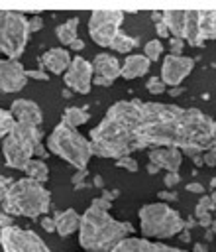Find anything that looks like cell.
Instances as JSON below:
<instances>
[{"mask_svg": "<svg viewBox=\"0 0 216 252\" xmlns=\"http://www.w3.org/2000/svg\"><path fill=\"white\" fill-rule=\"evenodd\" d=\"M194 59L187 55H165L161 65V81L165 87H181V83L192 73Z\"/></svg>", "mask_w": 216, "mask_h": 252, "instance_id": "8fae6325", "label": "cell"}, {"mask_svg": "<svg viewBox=\"0 0 216 252\" xmlns=\"http://www.w3.org/2000/svg\"><path fill=\"white\" fill-rule=\"evenodd\" d=\"M92 63L84 57H73L69 69L63 75L65 87L71 93H79V94H86L92 87Z\"/></svg>", "mask_w": 216, "mask_h": 252, "instance_id": "30bf717a", "label": "cell"}, {"mask_svg": "<svg viewBox=\"0 0 216 252\" xmlns=\"http://www.w3.org/2000/svg\"><path fill=\"white\" fill-rule=\"evenodd\" d=\"M2 154H4L6 165L20 171L26 169V165L33 159V156H37L39 159L47 158L41 128L16 122L8 132V136L2 140Z\"/></svg>", "mask_w": 216, "mask_h": 252, "instance_id": "277c9868", "label": "cell"}, {"mask_svg": "<svg viewBox=\"0 0 216 252\" xmlns=\"http://www.w3.org/2000/svg\"><path fill=\"white\" fill-rule=\"evenodd\" d=\"M8 226H14V217H10L6 213H0V230L8 228Z\"/></svg>", "mask_w": 216, "mask_h": 252, "instance_id": "74e56055", "label": "cell"}, {"mask_svg": "<svg viewBox=\"0 0 216 252\" xmlns=\"http://www.w3.org/2000/svg\"><path fill=\"white\" fill-rule=\"evenodd\" d=\"M181 240H185V242H189V240H190V234H189V230H183V232H181Z\"/></svg>", "mask_w": 216, "mask_h": 252, "instance_id": "f907efd6", "label": "cell"}, {"mask_svg": "<svg viewBox=\"0 0 216 252\" xmlns=\"http://www.w3.org/2000/svg\"><path fill=\"white\" fill-rule=\"evenodd\" d=\"M169 47H171V55H181V51L185 47V41L179 39V37H171L169 39Z\"/></svg>", "mask_w": 216, "mask_h": 252, "instance_id": "1f68e13d", "label": "cell"}, {"mask_svg": "<svg viewBox=\"0 0 216 252\" xmlns=\"http://www.w3.org/2000/svg\"><path fill=\"white\" fill-rule=\"evenodd\" d=\"M110 252H181V248L163 244V242H155V240H147V238H126L122 240L116 248H112Z\"/></svg>", "mask_w": 216, "mask_h": 252, "instance_id": "5bb4252c", "label": "cell"}, {"mask_svg": "<svg viewBox=\"0 0 216 252\" xmlns=\"http://www.w3.org/2000/svg\"><path fill=\"white\" fill-rule=\"evenodd\" d=\"M135 45H137V39L135 37H132V35H128L124 32H118L116 37L110 43V49H114L118 53H130L132 49H135Z\"/></svg>", "mask_w": 216, "mask_h": 252, "instance_id": "d4e9b609", "label": "cell"}, {"mask_svg": "<svg viewBox=\"0 0 216 252\" xmlns=\"http://www.w3.org/2000/svg\"><path fill=\"white\" fill-rule=\"evenodd\" d=\"M179 181H181V175H179V173H167V175L163 177L165 187H175Z\"/></svg>", "mask_w": 216, "mask_h": 252, "instance_id": "d590c367", "label": "cell"}, {"mask_svg": "<svg viewBox=\"0 0 216 252\" xmlns=\"http://www.w3.org/2000/svg\"><path fill=\"white\" fill-rule=\"evenodd\" d=\"M92 156L120 159L137 150L175 148L190 158L216 152V120L198 108L137 98L114 102L90 130Z\"/></svg>", "mask_w": 216, "mask_h": 252, "instance_id": "6da1fadb", "label": "cell"}, {"mask_svg": "<svg viewBox=\"0 0 216 252\" xmlns=\"http://www.w3.org/2000/svg\"><path fill=\"white\" fill-rule=\"evenodd\" d=\"M167 93H169V96H179V94L185 93V87H183V85H181V87H171Z\"/></svg>", "mask_w": 216, "mask_h": 252, "instance_id": "ee69618b", "label": "cell"}, {"mask_svg": "<svg viewBox=\"0 0 216 252\" xmlns=\"http://www.w3.org/2000/svg\"><path fill=\"white\" fill-rule=\"evenodd\" d=\"M47 150L51 154H55L57 158L65 159L67 163H71L73 167H77V171L86 169V165L92 158L90 140L84 138L79 130L69 128L61 122L47 136Z\"/></svg>", "mask_w": 216, "mask_h": 252, "instance_id": "5b68a950", "label": "cell"}, {"mask_svg": "<svg viewBox=\"0 0 216 252\" xmlns=\"http://www.w3.org/2000/svg\"><path fill=\"white\" fill-rule=\"evenodd\" d=\"M149 163H155L159 169H165L167 173H179L183 154L175 148H153L149 150Z\"/></svg>", "mask_w": 216, "mask_h": 252, "instance_id": "2e32d148", "label": "cell"}, {"mask_svg": "<svg viewBox=\"0 0 216 252\" xmlns=\"http://www.w3.org/2000/svg\"><path fill=\"white\" fill-rule=\"evenodd\" d=\"M155 28H157V35H159V37H171V33H169V30H167V26L163 24V20L157 22Z\"/></svg>", "mask_w": 216, "mask_h": 252, "instance_id": "f35d334b", "label": "cell"}, {"mask_svg": "<svg viewBox=\"0 0 216 252\" xmlns=\"http://www.w3.org/2000/svg\"><path fill=\"white\" fill-rule=\"evenodd\" d=\"M139 217V230L143 238H171L185 230L183 217L167 203H147L137 211Z\"/></svg>", "mask_w": 216, "mask_h": 252, "instance_id": "8992f818", "label": "cell"}, {"mask_svg": "<svg viewBox=\"0 0 216 252\" xmlns=\"http://www.w3.org/2000/svg\"><path fill=\"white\" fill-rule=\"evenodd\" d=\"M102 183H104L102 177H100V175H94V185H96V187H102Z\"/></svg>", "mask_w": 216, "mask_h": 252, "instance_id": "816d5d0a", "label": "cell"}, {"mask_svg": "<svg viewBox=\"0 0 216 252\" xmlns=\"http://www.w3.org/2000/svg\"><path fill=\"white\" fill-rule=\"evenodd\" d=\"M73 57L69 53V49H63V47H51L47 49L41 57H39V69H47L49 73L53 75H65V71L69 69Z\"/></svg>", "mask_w": 216, "mask_h": 252, "instance_id": "9a60e30c", "label": "cell"}, {"mask_svg": "<svg viewBox=\"0 0 216 252\" xmlns=\"http://www.w3.org/2000/svg\"><path fill=\"white\" fill-rule=\"evenodd\" d=\"M124 10H92L88 18V35L100 47H110L112 39L124 24Z\"/></svg>", "mask_w": 216, "mask_h": 252, "instance_id": "ba28073f", "label": "cell"}, {"mask_svg": "<svg viewBox=\"0 0 216 252\" xmlns=\"http://www.w3.org/2000/svg\"><path fill=\"white\" fill-rule=\"evenodd\" d=\"M29 22L24 12L0 10V53L18 61L29 41Z\"/></svg>", "mask_w": 216, "mask_h": 252, "instance_id": "52a82bcc", "label": "cell"}, {"mask_svg": "<svg viewBox=\"0 0 216 252\" xmlns=\"http://www.w3.org/2000/svg\"><path fill=\"white\" fill-rule=\"evenodd\" d=\"M10 112L16 118V122H24V124H31V126H41V122H43L41 106L29 98H16L10 104Z\"/></svg>", "mask_w": 216, "mask_h": 252, "instance_id": "4fadbf2b", "label": "cell"}, {"mask_svg": "<svg viewBox=\"0 0 216 252\" xmlns=\"http://www.w3.org/2000/svg\"><path fill=\"white\" fill-rule=\"evenodd\" d=\"M88 118H90V114L86 112V108H82V106H67L65 110H63V118H61V124H65V126H69V128H79V126H82V124H86L88 122Z\"/></svg>", "mask_w": 216, "mask_h": 252, "instance_id": "44dd1931", "label": "cell"}, {"mask_svg": "<svg viewBox=\"0 0 216 252\" xmlns=\"http://www.w3.org/2000/svg\"><path fill=\"white\" fill-rule=\"evenodd\" d=\"M77 28H79V18H71L67 22H63L61 26L55 28V35L57 39L61 41V45H71L75 39H79V33H77Z\"/></svg>", "mask_w": 216, "mask_h": 252, "instance_id": "7402d4cb", "label": "cell"}, {"mask_svg": "<svg viewBox=\"0 0 216 252\" xmlns=\"http://www.w3.org/2000/svg\"><path fill=\"white\" fill-rule=\"evenodd\" d=\"M210 199H212V203H214V207H216V191H212V195H210Z\"/></svg>", "mask_w": 216, "mask_h": 252, "instance_id": "db71d44e", "label": "cell"}, {"mask_svg": "<svg viewBox=\"0 0 216 252\" xmlns=\"http://www.w3.org/2000/svg\"><path fill=\"white\" fill-rule=\"evenodd\" d=\"M149 67H151V61L145 57V55H128L126 59H124V63H122V73H120V77H124V79H137V77H143L147 71H149Z\"/></svg>", "mask_w": 216, "mask_h": 252, "instance_id": "ffe728a7", "label": "cell"}, {"mask_svg": "<svg viewBox=\"0 0 216 252\" xmlns=\"http://www.w3.org/2000/svg\"><path fill=\"white\" fill-rule=\"evenodd\" d=\"M86 175H88V173H86V169H81L79 173H75V175H73V179H71V181H73V185H77V187H84V185H86V183H84V177H86Z\"/></svg>", "mask_w": 216, "mask_h": 252, "instance_id": "e575fe53", "label": "cell"}, {"mask_svg": "<svg viewBox=\"0 0 216 252\" xmlns=\"http://www.w3.org/2000/svg\"><path fill=\"white\" fill-rule=\"evenodd\" d=\"M90 63H92L94 77H102V79H108L112 83L122 73V63L114 55H110V53H98Z\"/></svg>", "mask_w": 216, "mask_h": 252, "instance_id": "e0dca14e", "label": "cell"}, {"mask_svg": "<svg viewBox=\"0 0 216 252\" xmlns=\"http://www.w3.org/2000/svg\"><path fill=\"white\" fill-rule=\"evenodd\" d=\"M187 191H192V193H202V191H204V187H202L200 183H196V181H194V183H189V185H187Z\"/></svg>", "mask_w": 216, "mask_h": 252, "instance_id": "7bdbcfd3", "label": "cell"}, {"mask_svg": "<svg viewBox=\"0 0 216 252\" xmlns=\"http://www.w3.org/2000/svg\"><path fill=\"white\" fill-rule=\"evenodd\" d=\"M27 22H29V32L31 33H35V32H39L43 28V18H39L37 14H33L31 18H27Z\"/></svg>", "mask_w": 216, "mask_h": 252, "instance_id": "d6a6232c", "label": "cell"}, {"mask_svg": "<svg viewBox=\"0 0 216 252\" xmlns=\"http://www.w3.org/2000/svg\"><path fill=\"white\" fill-rule=\"evenodd\" d=\"M53 220H55V232L59 234V236H71L73 232H77L79 230V226H81V215L75 211V209H65V211H57L55 213V217H53Z\"/></svg>", "mask_w": 216, "mask_h": 252, "instance_id": "d6986e66", "label": "cell"}, {"mask_svg": "<svg viewBox=\"0 0 216 252\" xmlns=\"http://www.w3.org/2000/svg\"><path fill=\"white\" fill-rule=\"evenodd\" d=\"M116 167H124V169H128V171H137V161L132 158V156H126V158H120V159H116Z\"/></svg>", "mask_w": 216, "mask_h": 252, "instance_id": "f546056e", "label": "cell"}, {"mask_svg": "<svg viewBox=\"0 0 216 252\" xmlns=\"http://www.w3.org/2000/svg\"><path fill=\"white\" fill-rule=\"evenodd\" d=\"M39 224H41V228H43L45 232H55V220H53L51 217L43 215V217L39 219Z\"/></svg>", "mask_w": 216, "mask_h": 252, "instance_id": "836d02e7", "label": "cell"}, {"mask_svg": "<svg viewBox=\"0 0 216 252\" xmlns=\"http://www.w3.org/2000/svg\"><path fill=\"white\" fill-rule=\"evenodd\" d=\"M192 159H194V165H204V159H202V154H200V156H194Z\"/></svg>", "mask_w": 216, "mask_h": 252, "instance_id": "681fc988", "label": "cell"}, {"mask_svg": "<svg viewBox=\"0 0 216 252\" xmlns=\"http://www.w3.org/2000/svg\"><path fill=\"white\" fill-rule=\"evenodd\" d=\"M183 41H187L192 47H202L204 45V39L200 35V14H198V10H185Z\"/></svg>", "mask_w": 216, "mask_h": 252, "instance_id": "ac0fdd59", "label": "cell"}, {"mask_svg": "<svg viewBox=\"0 0 216 252\" xmlns=\"http://www.w3.org/2000/svg\"><path fill=\"white\" fill-rule=\"evenodd\" d=\"M208 248H206V244H202V242H196L194 244V248L190 250V252H206ZM181 252H187V250H181Z\"/></svg>", "mask_w": 216, "mask_h": 252, "instance_id": "f6af8a7d", "label": "cell"}, {"mask_svg": "<svg viewBox=\"0 0 216 252\" xmlns=\"http://www.w3.org/2000/svg\"><path fill=\"white\" fill-rule=\"evenodd\" d=\"M212 220H214V219H212L210 213H202V215L198 217V222H200L202 226H212Z\"/></svg>", "mask_w": 216, "mask_h": 252, "instance_id": "ab89813d", "label": "cell"}, {"mask_svg": "<svg viewBox=\"0 0 216 252\" xmlns=\"http://www.w3.org/2000/svg\"><path fill=\"white\" fill-rule=\"evenodd\" d=\"M157 171H159V167H157L155 163H147V173H149V175H155Z\"/></svg>", "mask_w": 216, "mask_h": 252, "instance_id": "7dc6e473", "label": "cell"}, {"mask_svg": "<svg viewBox=\"0 0 216 252\" xmlns=\"http://www.w3.org/2000/svg\"><path fill=\"white\" fill-rule=\"evenodd\" d=\"M210 185H212V187H216V177H214V179L210 181Z\"/></svg>", "mask_w": 216, "mask_h": 252, "instance_id": "9f6ffc18", "label": "cell"}, {"mask_svg": "<svg viewBox=\"0 0 216 252\" xmlns=\"http://www.w3.org/2000/svg\"><path fill=\"white\" fill-rule=\"evenodd\" d=\"M200 14V35L204 41L216 39V10H198Z\"/></svg>", "mask_w": 216, "mask_h": 252, "instance_id": "603a6c76", "label": "cell"}, {"mask_svg": "<svg viewBox=\"0 0 216 252\" xmlns=\"http://www.w3.org/2000/svg\"><path fill=\"white\" fill-rule=\"evenodd\" d=\"M114 197H118V191H116V189H114V191H110V193H108V191H104V193H102V199H106V201H112Z\"/></svg>", "mask_w": 216, "mask_h": 252, "instance_id": "bcb514c9", "label": "cell"}, {"mask_svg": "<svg viewBox=\"0 0 216 252\" xmlns=\"http://www.w3.org/2000/svg\"><path fill=\"white\" fill-rule=\"evenodd\" d=\"M134 232V224L128 220H116L106 209L90 203V207L81 215L79 244L86 252H110Z\"/></svg>", "mask_w": 216, "mask_h": 252, "instance_id": "7a4b0ae2", "label": "cell"}, {"mask_svg": "<svg viewBox=\"0 0 216 252\" xmlns=\"http://www.w3.org/2000/svg\"><path fill=\"white\" fill-rule=\"evenodd\" d=\"M14 124H16V118L12 116V112L6 108H0V140H4L8 136V132L12 130Z\"/></svg>", "mask_w": 216, "mask_h": 252, "instance_id": "484cf974", "label": "cell"}, {"mask_svg": "<svg viewBox=\"0 0 216 252\" xmlns=\"http://www.w3.org/2000/svg\"><path fill=\"white\" fill-rule=\"evenodd\" d=\"M0 246L4 252H51L37 232L16 224L0 230Z\"/></svg>", "mask_w": 216, "mask_h": 252, "instance_id": "9c48e42d", "label": "cell"}, {"mask_svg": "<svg viewBox=\"0 0 216 252\" xmlns=\"http://www.w3.org/2000/svg\"><path fill=\"white\" fill-rule=\"evenodd\" d=\"M212 232H214V234H216V219H214V220H212Z\"/></svg>", "mask_w": 216, "mask_h": 252, "instance_id": "11a10c76", "label": "cell"}, {"mask_svg": "<svg viewBox=\"0 0 216 252\" xmlns=\"http://www.w3.org/2000/svg\"><path fill=\"white\" fill-rule=\"evenodd\" d=\"M202 159H204V165L214 167V165H216V152H214V150L204 152V154H202Z\"/></svg>", "mask_w": 216, "mask_h": 252, "instance_id": "8d00e7d4", "label": "cell"}, {"mask_svg": "<svg viewBox=\"0 0 216 252\" xmlns=\"http://www.w3.org/2000/svg\"><path fill=\"white\" fill-rule=\"evenodd\" d=\"M92 85H100V87H110L112 81L108 79H102V77H92Z\"/></svg>", "mask_w": 216, "mask_h": 252, "instance_id": "b9f144b4", "label": "cell"}, {"mask_svg": "<svg viewBox=\"0 0 216 252\" xmlns=\"http://www.w3.org/2000/svg\"><path fill=\"white\" fill-rule=\"evenodd\" d=\"M216 207H214V203H212V199H210V195H202L200 199H198V203H196V209H194V217L198 219L202 213H212Z\"/></svg>", "mask_w": 216, "mask_h": 252, "instance_id": "83f0119b", "label": "cell"}, {"mask_svg": "<svg viewBox=\"0 0 216 252\" xmlns=\"http://www.w3.org/2000/svg\"><path fill=\"white\" fill-rule=\"evenodd\" d=\"M163 53V45L159 39H149L145 45H143V55L149 59V61H157Z\"/></svg>", "mask_w": 216, "mask_h": 252, "instance_id": "4316f807", "label": "cell"}, {"mask_svg": "<svg viewBox=\"0 0 216 252\" xmlns=\"http://www.w3.org/2000/svg\"><path fill=\"white\" fill-rule=\"evenodd\" d=\"M26 79H33V81H49L47 73L43 69H26Z\"/></svg>", "mask_w": 216, "mask_h": 252, "instance_id": "4dcf8cb0", "label": "cell"}, {"mask_svg": "<svg viewBox=\"0 0 216 252\" xmlns=\"http://www.w3.org/2000/svg\"><path fill=\"white\" fill-rule=\"evenodd\" d=\"M24 173H26L27 179H33L37 183H45L49 179V167H47V163L43 159H31L26 165Z\"/></svg>", "mask_w": 216, "mask_h": 252, "instance_id": "cb8c5ba5", "label": "cell"}, {"mask_svg": "<svg viewBox=\"0 0 216 252\" xmlns=\"http://www.w3.org/2000/svg\"><path fill=\"white\" fill-rule=\"evenodd\" d=\"M159 197H161V199H171V201H175V199H177V193H159Z\"/></svg>", "mask_w": 216, "mask_h": 252, "instance_id": "c3c4849f", "label": "cell"}, {"mask_svg": "<svg viewBox=\"0 0 216 252\" xmlns=\"http://www.w3.org/2000/svg\"><path fill=\"white\" fill-rule=\"evenodd\" d=\"M69 49H73V51H81V49H84V41L79 37V39H75V41L69 45Z\"/></svg>", "mask_w": 216, "mask_h": 252, "instance_id": "60d3db41", "label": "cell"}, {"mask_svg": "<svg viewBox=\"0 0 216 252\" xmlns=\"http://www.w3.org/2000/svg\"><path fill=\"white\" fill-rule=\"evenodd\" d=\"M0 205L2 213L10 217L41 219L51 207V195L33 179H10L0 175Z\"/></svg>", "mask_w": 216, "mask_h": 252, "instance_id": "3957f363", "label": "cell"}, {"mask_svg": "<svg viewBox=\"0 0 216 252\" xmlns=\"http://www.w3.org/2000/svg\"><path fill=\"white\" fill-rule=\"evenodd\" d=\"M26 69L20 61L0 59V91L2 93H18L26 87Z\"/></svg>", "mask_w": 216, "mask_h": 252, "instance_id": "7c38bea8", "label": "cell"}, {"mask_svg": "<svg viewBox=\"0 0 216 252\" xmlns=\"http://www.w3.org/2000/svg\"><path fill=\"white\" fill-rule=\"evenodd\" d=\"M71 94H73V93H71V91H69V89H65V91H63V96H65V98H69V96H71Z\"/></svg>", "mask_w": 216, "mask_h": 252, "instance_id": "f5cc1de1", "label": "cell"}, {"mask_svg": "<svg viewBox=\"0 0 216 252\" xmlns=\"http://www.w3.org/2000/svg\"><path fill=\"white\" fill-rule=\"evenodd\" d=\"M145 89H147L151 94H163V93L167 91V87H165V83L161 81V77H149V79L145 81Z\"/></svg>", "mask_w": 216, "mask_h": 252, "instance_id": "f1b7e54d", "label": "cell"}]
</instances>
